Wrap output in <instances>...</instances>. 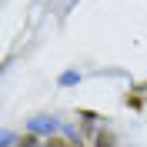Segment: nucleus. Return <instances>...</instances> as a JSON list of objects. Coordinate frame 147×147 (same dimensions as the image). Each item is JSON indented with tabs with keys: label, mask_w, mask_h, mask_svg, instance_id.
Here are the masks:
<instances>
[{
	"label": "nucleus",
	"mask_w": 147,
	"mask_h": 147,
	"mask_svg": "<svg viewBox=\"0 0 147 147\" xmlns=\"http://www.w3.org/2000/svg\"><path fill=\"white\" fill-rule=\"evenodd\" d=\"M97 147H114V134L100 130V134H97Z\"/></svg>",
	"instance_id": "f257e3e1"
},
{
	"label": "nucleus",
	"mask_w": 147,
	"mask_h": 147,
	"mask_svg": "<svg viewBox=\"0 0 147 147\" xmlns=\"http://www.w3.org/2000/svg\"><path fill=\"white\" fill-rule=\"evenodd\" d=\"M34 144H37V140L30 137V134H27V137H24V140H20V147H34Z\"/></svg>",
	"instance_id": "f03ea898"
}]
</instances>
